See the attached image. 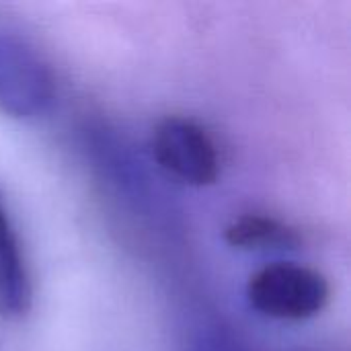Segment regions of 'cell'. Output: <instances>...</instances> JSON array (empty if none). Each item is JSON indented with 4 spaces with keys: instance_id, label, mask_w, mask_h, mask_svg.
Here are the masks:
<instances>
[{
    "instance_id": "obj_1",
    "label": "cell",
    "mask_w": 351,
    "mask_h": 351,
    "mask_svg": "<svg viewBox=\"0 0 351 351\" xmlns=\"http://www.w3.org/2000/svg\"><path fill=\"white\" fill-rule=\"evenodd\" d=\"M331 286L313 267L278 261L257 269L247 284V300L259 315L278 321H306L325 311Z\"/></svg>"
},
{
    "instance_id": "obj_2",
    "label": "cell",
    "mask_w": 351,
    "mask_h": 351,
    "mask_svg": "<svg viewBox=\"0 0 351 351\" xmlns=\"http://www.w3.org/2000/svg\"><path fill=\"white\" fill-rule=\"evenodd\" d=\"M152 154L173 179L206 187L220 177V150L212 134L195 119L169 115L152 132Z\"/></svg>"
},
{
    "instance_id": "obj_3",
    "label": "cell",
    "mask_w": 351,
    "mask_h": 351,
    "mask_svg": "<svg viewBox=\"0 0 351 351\" xmlns=\"http://www.w3.org/2000/svg\"><path fill=\"white\" fill-rule=\"evenodd\" d=\"M56 84L41 56L19 35L0 29V111L10 117L41 115Z\"/></svg>"
},
{
    "instance_id": "obj_4",
    "label": "cell",
    "mask_w": 351,
    "mask_h": 351,
    "mask_svg": "<svg viewBox=\"0 0 351 351\" xmlns=\"http://www.w3.org/2000/svg\"><path fill=\"white\" fill-rule=\"evenodd\" d=\"M31 276L19 234L0 195V313L21 317L31 306Z\"/></svg>"
},
{
    "instance_id": "obj_5",
    "label": "cell",
    "mask_w": 351,
    "mask_h": 351,
    "mask_svg": "<svg viewBox=\"0 0 351 351\" xmlns=\"http://www.w3.org/2000/svg\"><path fill=\"white\" fill-rule=\"evenodd\" d=\"M224 239L230 247L243 251L292 249L300 241L292 226L265 214H243L234 218L226 226Z\"/></svg>"
},
{
    "instance_id": "obj_6",
    "label": "cell",
    "mask_w": 351,
    "mask_h": 351,
    "mask_svg": "<svg viewBox=\"0 0 351 351\" xmlns=\"http://www.w3.org/2000/svg\"><path fill=\"white\" fill-rule=\"evenodd\" d=\"M193 351H251L234 335L224 331H208L195 343Z\"/></svg>"
}]
</instances>
